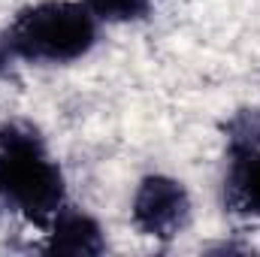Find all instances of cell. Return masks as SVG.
<instances>
[{"label":"cell","mask_w":260,"mask_h":257,"mask_svg":"<svg viewBox=\"0 0 260 257\" xmlns=\"http://www.w3.org/2000/svg\"><path fill=\"white\" fill-rule=\"evenodd\" d=\"M97 43V15L76 0H46L27 6L0 37V58L67 64Z\"/></svg>","instance_id":"obj_2"},{"label":"cell","mask_w":260,"mask_h":257,"mask_svg":"<svg viewBox=\"0 0 260 257\" xmlns=\"http://www.w3.org/2000/svg\"><path fill=\"white\" fill-rule=\"evenodd\" d=\"M0 203L46 230L64 206V173L27 121L0 124Z\"/></svg>","instance_id":"obj_1"},{"label":"cell","mask_w":260,"mask_h":257,"mask_svg":"<svg viewBox=\"0 0 260 257\" xmlns=\"http://www.w3.org/2000/svg\"><path fill=\"white\" fill-rule=\"evenodd\" d=\"M133 224L145 236L173 239L191 218V197L170 176H145L133 194Z\"/></svg>","instance_id":"obj_3"},{"label":"cell","mask_w":260,"mask_h":257,"mask_svg":"<svg viewBox=\"0 0 260 257\" xmlns=\"http://www.w3.org/2000/svg\"><path fill=\"white\" fill-rule=\"evenodd\" d=\"M227 203L260 218V124L242 115L230 127Z\"/></svg>","instance_id":"obj_4"},{"label":"cell","mask_w":260,"mask_h":257,"mask_svg":"<svg viewBox=\"0 0 260 257\" xmlns=\"http://www.w3.org/2000/svg\"><path fill=\"white\" fill-rule=\"evenodd\" d=\"M151 0H85V6L103 21H133L148 12Z\"/></svg>","instance_id":"obj_6"},{"label":"cell","mask_w":260,"mask_h":257,"mask_svg":"<svg viewBox=\"0 0 260 257\" xmlns=\"http://www.w3.org/2000/svg\"><path fill=\"white\" fill-rule=\"evenodd\" d=\"M106 248L100 224L73 206H61L58 215L49 224V245L52 254H100Z\"/></svg>","instance_id":"obj_5"}]
</instances>
